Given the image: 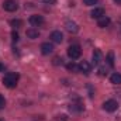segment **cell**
I'll use <instances>...</instances> for the list:
<instances>
[{"mask_svg":"<svg viewBox=\"0 0 121 121\" xmlns=\"http://www.w3.org/2000/svg\"><path fill=\"white\" fill-rule=\"evenodd\" d=\"M18 79H20V75H18V73L10 72V73H7V75L3 78V85H4L6 87H9V89H13V87L17 86Z\"/></svg>","mask_w":121,"mask_h":121,"instance_id":"cell-1","label":"cell"},{"mask_svg":"<svg viewBox=\"0 0 121 121\" xmlns=\"http://www.w3.org/2000/svg\"><path fill=\"white\" fill-rule=\"evenodd\" d=\"M68 55H69V58H72V59L80 58V55H82V48H80V45H78V44L70 45V47L68 48Z\"/></svg>","mask_w":121,"mask_h":121,"instance_id":"cell-2","label":"cell"},{"mask_svg":"<svg viewBox=\"0 0 121 121\" xmlns=\"http://www.w3.org/2000/svg\"><path fill=\"white\" fill-rule=\"evenodd\" d=\"M103 108H104L106 111H108V113H113V111H116V110L118 108V103H117L116 100H107V101H104Z\"/></svg>","mask_w":121,"mask_h":121,"instance_id":"cell-3","label":"cell"},{"mask_svg":"<svg viewBox=\"0 0 121 121\" xmlns=\"http://www.w3.org/2000/svg\"><path fill=\"white\" fill-rule=\"evenodd\" d=\"M3 9L6 10V11H16L17 9H18V6H17V3L14 1V0H4L3 1Z\"/></svg>","mask_w":121,"mask_h":121,"instance_id":"cell-4","label":"cell"},{"mask_svg":"<svg viewBox=\"0 0 121 121\" xmlns=\"http://www.w3.org/2000/svg\"><path fill=\"white\" fill-rule=\"evenodd\" d=\"M28 21H30L31 26H34V27H39V26L44 24V17H42V16H38V14H34V16H31L30 17Z\"/></svg>","mask_w":121,"mask_h":121,"instance_id":"cell-5","label":"cell"},{"mask_svg":"<svg viewBox=\"0 0 121 121\" xmlns=\"http://www.w3.org/2000/svg\"><path fill=\"white\" fill-rule=\"evenodd\" d=\"M79 72H83L85 75H89L90 73V70H91V66H90V63L89 62H86V60H82L79 65Z\"/></svg>","mask_w":121,"mask_h":121,"instance_id":"cell-6","label":"cell"},{"mask_svg":"<svg viewBox=\"0 0 121 121\" xmlns=\"http://www.w3.org/2000/svg\"><path fill=\"white\" fill-rule=\"evenodd\" d=\"M52 51H54V45H52V44L44 42V44L41 45V52H42L44 55H49V54H52Z\"/></svg>","mask_w":121,"mask_h":121,"instance_id":"cell-7","label":"cell"},{"mask_svg":"<svg viewBox=\"0 0 121 121\" xmlns=\"http://www.w3.org/2000/svg\"><path fill=\"white\" fill-rule=\"evenodd\" d=\"M65 27H66V30L69 31V32H72V34H76L79 31V26L76 23H73V21H66Z\"/></svg>","mask_w":121,"mask_h":121,"instance_id":"cell-8","label":"cell"},{"mask_svg":"<svg viewBox=\"0 0 121 121\" xmlns=\"http://www.w3.org/2000/svg\"><path fill=\"white\" fill-rule=\"evenodd\" d=\"M51 39H52L54 42H56V44H60V42L63 41V34H62L60 31H54V32L51 34Z\"/></svg>","mask_w":121,"mask_h":121,"instance_id":"cell-9","label":"cell"},{"mask_svg":"<svg viewBox=\"0 0 121 121\" xmlns=\"http://www.w3.org/2000/svg\"><path fill=\"white\" fill-rule=\"evenodd\" d=\"M101 58H103L101 51L100 49H94V52H93V65H99L101 62Z\"/></svg>","mask_w":121,"mask_h":121,"instance_id":"cell-10","label":"cell"},{"mask_svg":"<svg viewBox=\"0 0 121 121\" xmlns=\"http://www.w3.org/2000/svg\"><path fill=\"white\" fill-rule=\"evenodd\" d=\"M91 17L93 18H101V17H104V9H101V7L94 9L91 11Z\"/></svg>","mask_w":121,"mask_h":121,"instance_id":"cell-11","label":"cell"},{"mask_svg":"<svg viewBox=\"0 0 121 121\" xmlns=\"http://www.w3.org/2000/svg\"><path fill=\"white\" fill-rule=\"evenodd\" d=\"M110 23H111V21H110V18L104 16V17L99 18V23H97V26H99L100 28H104V27H108V26H110Z\"/></svg>","mask_w":121,"mask_h":121,"instance_id":"cell-12","label":"cell"},{"mask_svg":"<svg viewBox=\"0 0 121 121\" xmlns=\"http://www.w3.org/2000/svg\"><path fill=\"white\" fill-rule=\"evenodd\" d=\"M110 82L113 85H121V75L120 73H113L110 76Z\"/></svg>","mask_w":121,"mask_h":121,"instance_id":"cell-13","label":"cell"},{"mask_svg":"<svg viewBox=\"0 0 121 121\" xmlns=\"http://www.w3.org/2000/svg\"><path fill=\"white\" fill-rule=\"evenodd\" d=\"M27 37L31 38V39H35V38L39 37V31L35 30V28H30V30H27Z\"/></svg>","mask_w":121,"mask_h":121,"instance_id":"cell-14","label":"cell"},{"mask_svg":"<svg viewBox=\"0 0 121 121\" xmlns=\"http://www.w3.org/2000/svg\"><path fill=\"white\" fill-rule=\"evenodd\" d=\"M82 110H83V106H82L80 103H78V104H72V106H70V111L79 113V111H82Z\"/></svg>","mask_w":121,"mask_h":121,"instance_id":"cell-15","label":"cell"},{"mask_svg":"<svg viewBox=\"0 0 121 121\" xmlns=\"http://www.w3.org/2000/svg\"><path fill=\"white\" fill-rule=\"evenodd\" d=\"M107 62H108L110 68L114 66V54H113V52H108V54H107Z\"/></svg>","mask_w":121,"mask_h":121,"instance_id":"cell-16","label":"cell"},{"mask_svg":"<svg viewBox=\"0 0 121 121\" xmlns=\"http://www.w3.org/2000/svg\"><path fill=\"white\" fill-rule=\"evenodd\" d=\"M66 68H68V70H72V72H78V70H79V66H78L76 63H73V62L68 63V65H66Z\"/></svg>","mask_w":121,"mask_h":121,"instance_id":"cell-17","label":"cell"},{"mask_svg":"<svg viewBox=\"0 0 121 121\" xmlns=\"http://www.w3.org/2000/svg\"><path fill=\"white\" fill-rule=\"evenodd\" d=\"M10 24H11V27L18 28V27H21V26H23V21H21V20H11V21H10Z\"/></svg>","mask_w":121,"mask_h":121,"instance_id":"cell-18","label":"cell"},{"mask_svg":"<svg viewBox=\"0 0 121 121\" xmlns=\"http://www.w3.org/2000/svg\"><path fill=\"white\" fill-rule=\"evenodd\" d=\"M99 0H83V3L86 4V6H93V4H96Z\"/></svg>","mask_w":121,"mask_h":121,"instance_id":"cell-19","label":"cell"},{"mask_svg":"<svg viewBox=\"0 0 121 121\" xmlns=\"http://www.w3.org/2000/svg\"><path fill=\"white\" fill-rule=\"evenodd\" d=\"M11 37H13V41H14V42H17V41H18V34H17L16 31H13V32H11Z\"/></svg>","mask_w":121,"mask_h":121,"instance_id":"cell-20","label":"cell"},{"mask_svg":"<svg viewBox=\"0 0 121 121\" xmlns=\"http://www.w3.org/2000/svg\"><path fill=\"white\" fill-rule=\"evenodd\" d=\"M4 106H6V100H4V97L0 94V108H3Z\"/></svg>","mask_w":121,"mask_h":121,"instance_id":"cell-21","label":"cell"},{"mask_svg":"<svg viewBox=\"0 0 121 121\" xmlns=\"http://www.w3.org/2000/svg\"><path fill=\"white\" fill-rule=\"evenodd\" d=\"M60 63H62V59L58 58V56H55L54 58V65H60Z\"/></svg>","mask_w":121,"mask_h":121,"instance_id":"cell-22","label":"cell"},{"mask_svg":"<svg viewBox=\"0 0 121 121\" xmlns=\"http://www.w3.org/2000/svg\"><path fill=\"white\" fill-rule=\"evenodd\" d=\"M99 73H100L101 76H103V75H107V69H106V68H100V69H99Z\"/></svg>","mask_w":121,"mask_h":121,"instance_id":"cell-23","label":"cell"},{"mask_svg":"<svg viewBox=\"0 0 121 121\" xmlns=\"http://www.w3.org/2000/svg\"><path fill=\"white\" fill-rule=\"evenodd\" d=\"M42 3H45V4H55L56 3V0H41Z\"/></svg>","mask_w":121,"mask_h":121,"instance_id":"cell-24","label":"cell"},{"mask_svg":"<svg viewBox=\"0 0 121 121\" xmlns=\"http://www.w3.org/2000/svg\"><path fill=\"white\" fill-rule=\"evenodd\" d=\"M4 70V65L3 63H0V72H3Z\"/></svg>","mask_w":121,"mask_h":121,"instance_id":"cell-25","label":"cell"},{"mask_svg":"<svg viewBox=\"0 0 121 121\" xmlns=\"http://www.w3.org/2000/svg\"><path fill=\"white\" fill-rule=\"evenodd\" d=\"M114 1H116L117 4H121V0H114Z\"/></svg>","mask_w":121,"mask_h":121,"instance_id":"cell-26","label":"cell"},{"mask_svg":"<svg viewBox=\"0 0 121 121\" xmlns=\"http://www.w3.org/2000/svg\"><path fill=\"white\" fill-rule=\"evenodd\" d=\"M0 121H1V120H0Z\"/></svg>","mask_w":121,"mask_h":121,"instance_id":"cell-27","label":"cell"}]
</instances>
